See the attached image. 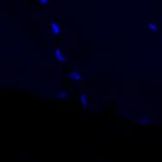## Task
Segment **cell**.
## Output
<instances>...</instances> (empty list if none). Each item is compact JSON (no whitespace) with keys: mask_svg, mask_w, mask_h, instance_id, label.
<instances>
[{"mask_svg":"<svg viewBox=\"0 0 162 162\" xmlns=\"http://www.w3.org/2000/svg\"><path fill=\"white\" fill-rule=\"evenodd\" d=\"M55 55H56V59H57V60H59V61H65V55L64 54V53L61 51V49L57 48V49H56V54H55Z\"/></svg>","mask_w":162,"mask_h":162,"instance_id":"7a4b0ae2","label":"cell"},{"mask_svg":"<svg viewBox=\"0 0 162 162\" xmlns=\"http://www.w3.org/2000/svg\"><path fill=\"white\" fill-rule=\"evenodd\" d=\"M51 31L54 35H57L61 33V28L57 23H52L51 24Z\"/></svg>","mask_w":162,"mask_h":162,"instance_id":"3957f363","label":"cell"},{"mask_svg":"<svg viewBox=\"0 0 162 162\" xmlns=\"http://www.w3.org/2000/svg\"><path fill=\"white\" fill-rule=\"evenodd\" d=\"M69 79H72V80H76V81H79L82 79V76L77 72L76 71H72L69 73Z\"/></svg>","mask_w":162,"mask_h":162,"instance_id":"6da1fadb","label":"cell"},{"mask_svg":"<svg viewBox=\"0 0 162 162\" xmlns=\"http://www.w3.org/2000/svg\"><path fill=\"white\" fill-rule=\"evenodd\" d=\"M80 100H81V103L82 105L86 108L87 107V104H88V98H87V96L86 95H82L80 97Z\"/></svg>","mask_w":162,"mask_h":162,"instance_id":"277c9868","label":"cell"},{"mask_svg":"<svg viewBox=\"0 0 162 162\" xmlns=\"http://www.w3.org/2000/svg\"><path fill=\"white\" fill-rule=\"evenodd\" d=\"M38 2L42 5H47L49 3V0H38Z\"/></svg>","mask_w":162,"mask_h":162,"instance_id":"8992f818","label":"cell"},{"mask_svg":"<svg viewBox=\"0 0 162 162\" xmlns=\"http://www.w3.org/2000/svg\"><path fill=\"white\" fill-rule=\"evenodd\" d=\"M68 97V93L66 92H61L60 94H58V98L60 99H65Z\"/></svg>","mask_w":162,"mask_h":162,"instance_id":"5b68a950","label":"cell"}]
</instances>
